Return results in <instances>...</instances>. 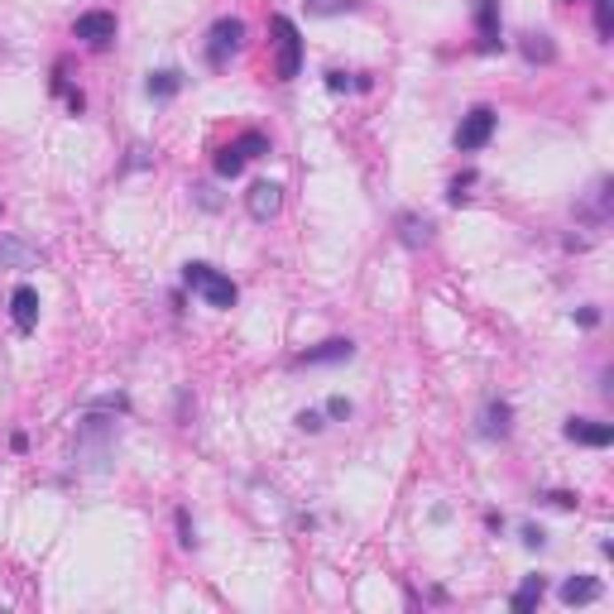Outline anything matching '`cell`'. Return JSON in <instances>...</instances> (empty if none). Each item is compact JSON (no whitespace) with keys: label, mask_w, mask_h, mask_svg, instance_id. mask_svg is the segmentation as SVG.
<instances>
[{"label":"cell","mask_w":614,"mask_h":614,"mask_svg":"<svg viewBox=\"0 0 614 614\" xmlns=\"http://www.w3.org/2000/svg\"><path fill=\"white\" fill-rule=\"evenodd\" d=\"M183 283H187V288H193L207 307H235V298H240V293H235V283L221 274V269H211V264H187V269H183Z\"/></svg>","instance_id":"cell-1"},{"label":"cell","mask_w":614,"mask_h":614,"mask_svg":"<svg viewBox=\"0 0 614 614\" xmlns=\"http://www.w3.org/2000/svg\"><path fill=\"white\" fill-rule=\"evenodd\" d=\"M111 442H115V422L111 418H87L77 432V456L87 460V470H106L111 460Z\"/></svg>","instance_id":"cell-2"},{"label":"cell","mask_w":614,"mask_h":614,"mask_svg":"<svg viewBox=\"0 0 614 614\" xmlns=\"http://www.w3.org/2000/svg\"><path fill=\"white\" fill-rule=\"evenodd\" d=\"M269 29H274V39H279L274 77H279V82H293V77L303 73V39H298V25H293L288 15H274V20H269Z\"/></svg>","instance_id":"cell-3"},{"label":"cell","mask_w":614,"mask_h":614,"mask_svg":"<svg viewBox=\"0 0 614 614\" xmlns=\"http://www.w3.org/2000/svg\"><path fill=\"white\" fill-rule=\"evenodd\" d=\"M494 125H500V115H494L490 106H476V111L460 115V125H456V149H460V154L485 149V145H490V135H494Z\"/></svg>","instance_id":"cell-4"},{"label":"cell","mask_w":614,"mask_h":614,"mask_svg":"<svg viewBox=\"0 0 614 614\" xmlns=\"http://www.w3.org/2000/svg\"><path fill=\"white\" fill-rule=\"evenodd\" d=\"M240 49H245V25L240 20H216V25H211V39H207V63L226 67V58H235Z\"/></svg>","instance_id":"cell-5"},{"label":"cell","mask_w":614,"mask_h":614,"mask_svg":"<svg viewBox=\"0 0 614 614\" xmlns=\"http://www.w3.org/2000/svg\"><path fill=\"white\" fill-rule=\"evenodd\" d=\"M73 34L87 43V49H106V43H115V15L111 10H82Z\"/></svg>","instance_id":"cell-6"},{"label":"cell","mask_w":614,"mask_h":614,"mask_svg":"<svg viewBox=\"0 0 614 614\" xmlns=\"http://www.w3.org/2000/svg\"><path fill=\"white\" fill-rule=\"evenodd\" d=\"M10 317H15V332H34L39 327V293L29 288V283H20L15 293H10Z\"/></svg>","instance_id":"cell-7"},{"label":"cell","mask_w":614,"mask_h":614,"mask_svg":"<svg viewBox=\"0 0 614 614\" xmlns=\"http://www.w3.org/2000/svg\"><path fill=\"white\" fill-rule=\"evenodd\" d=\"M562 432H566V442H576V446H610L614 442V428L610 422H595V418H571Z\"/></svg>","instance_id":"cell-8"},{"label":"cell","mask_w":614,"mask_h":614,"mask_svg":"<svg viewBox=\"0 0 614 614\" xmlns=\"http://www.w3.org/2000/svg\"><path fill=\"white\" fill-rule=\"evenodd\" d=\"M245 207H250V216H255V221L279 216V207H283V187H279V183H255L250 193H245Z\"/></svg>","instance_id":"cell-9"},{"label":"cell","mask_w":614,"mask_h":614,"mask_svg":"<svg viewBox=\"0 0 614 614\" xmlns=\"http://www.w3.org/2000/svg\"><path fill=\"white\" fill-rule=\"evenodd\" d=\"M476 29H480V53L500 49V0H480L476 5Z\"/></svg>","instance_id":"cell-10"},{"label":"cell","mask_w":614,"mask_h":614,"mask_svg":"<svg viewBox=\"0 0 614 614\" xmlns=\"http://www.w3.org/2000/svg\"><path fill=\"white\" fill-rule=\"evenodd\" d=\"M350 356H356V346H350L346 336H332V341H322V346L303 350L298 365H336V360H350Z\"/></svg>","instance_id":"cell-11"},{"label":"cell","mask_w":614,"mask_h":614,"mask_svg":"<svg viewBox=\"0 0 614 614\" xmlns=\"http://www.w3.org/2000/svg\"><path fill=\"white\" fill-rule=\"evenodd\" d=\"M394 226H398V240H404L408 250H422V245H432V221H428V216H413V211H404Z\"/></svg>","instance_id":"cell-12"},{"label":"cell","mask_w":614,"mask_h":614,"mask_svg":"<svg viewBox=\"0 0 614 614\" xmlns=\"http://www.w3.org/2000/svg\"><path fill=\"white\" fill-rule=\"evenodd\" d=\"M509 428H514V408L509 404H485V413H480V432L485 437H509Z\"/></svg>","instance_id":"cell-13"},{"label":"cell","mask_w":614,"mask_h":614,"mask_svg":"<svg viewBox=\"0 0 614 614\" xmlns=\"http://www.w3.org/2000/svg\"><path fill=\"white\" fill-rule=\"evenodd\" d=\"M562 600H566V605H590V600H600V581H595V576H566V581H562Z\"/></svg>","instance_id":"cell-14"},{"label":"cell","mask_w":614,"mask_h":614,"mask_svg":"<svg viewBox=\"0 0 614 614\" xmlns=\"http://www.w3.org/2000/svg\"><path fill=\"white\" fill-rule=\"evenodd\" d=\"M542 595H547V581H542V576H523L509 605H514L518 614H528V610H538V605H542Z\"/></svg>","instance_id":"cell-15"},{"label":"cell","mask_w":614,"mask_h":614,"mask_svg":"<svg viewBox=\"0 0 614 614\" xmlns=\"http://www.w3.org/2000/svg\"><path fill=\"white\" fill-rule=\"evenodd\" d=\"M183 91V73L178 67H163V73H149V97L154 101H169Z\"/></svg>","instance_id":"cell-16"},{"label":"cell","mask_w":614,"mask_h":614,"mask_svg":"<svg viewBox=\"0 0 614 614\" xmlns=\"http://www.w3.org/2000/svg\"><path fill=\"white\" fill-rule=\"evenodd\" d=\"M518 49H523L528 63H552V58H557V43H552L547 34H523V43H518Z\"/></svg>","instance_id":"cell-17"},{"label":"cell","mask_w":614,"mask_h":614,"mask_svg":"<svg viewBox=\"0 0 614 614\" xmlns=\"http://www.w3.org/2000/svg\"><path fill=\"white\" fill-rule=\"evenodd\" d=\"M0 264L34 269V264H39V250H29V245H20V240H5V245H0Z\"/></svg>","instance_id":"cell-18"},{"label":"cell","mask_w":614,"mask_h":614,"mask_svg":"<svg viewBox=\"0 0 614 614\" xmlns=\"http://www.w3.org/2000/svg\"><path fill=\"white\" fill-rule=\"evenodd\" d=\"M235 149H240V159H245V163H250V159H264V154H269V139L259 135V130H245V135L235 139Z\"/></svg>","instance_id":"cell-19"},{"label":"cell","mask_w":614,"mask_h":614,"mask_svg":"<svg viewBox=\"0 0 614 614\" xmlns=\"http://www.w3.org/2000/svg\"><path fill=\"white\" fill-rule=\"evenodd\" d=\"M586 216H590V221H605V216H610V183H605V178H600L595 187H590V202H586Z\"/></svg>","instance_id":"cell-20"},{"label":"cell","mask_w":614,"mask_h":614,"mask_svg":"<svg viewBox=\"0 0 614 614\" xmlns=\"http://www.w3.org/2000/svg\"><path fill=\"white\" fill-rule=\"evenodd\" d=\"M350 10H360V0H307V15H350Z\"/></svg>","instance_id":"cell-21"},{"label":"cell","mask_w":614,"mask_h":614,"mask_svg":"<svg viewBox=\"0 0 614 614\" xmlns=\"http://www.w3.org/2000/svg\"><path fill=\"white\" fill-rule=\"evenodd\" d=\"M240 169H245V159H240V149H235V145H226L216 154V173H221V178H240Z\"/></svg>","instance_id":"cell-22"},{"label":"cell","mask_w":614,"mask_h":614,"mask_svg":"<svg viewBox=\"0 0 614 614\" xmlns=\"http://www.w3.org/2000/svg\"><path fill=\"white\" fill-rule=\"evenodd\" d=\"M595 34L614 39V0H595Z\"/></svg>","instance_id":"cell-23"},{"label":"cell","mask_w":614,"mask_h":614,"mask_svg":"<svg viewBox=\"0 0 614 614\" xmlns=\"http://www.w3.org/2000/svg\"><path fill=\"white\" fill-rule=\"evenodd\" d=\"M327 87L332 91H350V87H370V77H350V73H327Z\"/></svg>","instance_id":"cell-24"},{"label":"cell","mask_w":614,"mask_h":614,"mask_svg":"<svg viewBox=\"0 0 614 614\" xmlns=\"http://www.w3.org/2000/svg\"><path fill=\"white\" fill-rule=\"evenodd\" d=\"M298 428H303V432H322V413H317V408H303V413H298Z\"/></svg>","instance_id":"cell-25"},{"label":"cell","mask_w":614,"mask_h":614,"mask_svg":"<svg viewBox=\"0 0 614 614\" xmlns=\"http://www.w3.org/2000/svg\"><path fill=\"white\" fill-rule=\"evenodd\" d=\"M178 533H183V538H178L183 547H193V542H197V538H193V518H187V509H178Z\"/></svg>","instance_id":"cell-26"},{"label":"cell","mask_w":614,"mask_h":614,"mask_svg":"<svg viewBox=\"0 0 614 614\" xmlns=\"http://www.w3.org/2000/svg\"><path fill=\"white\" fill-rule=\"evenodd\" d=\"M149 163V149L145 145H130V159H125V169H145Z\"/></svg>","instance_id":"cell-27"},{"label":"cell","mask_w":614,"mask_h":614,"mask_svg":"<svg viewBox=\"0 0 614 614\" xmlns=\"http://www.w3.org/2000/svg\"><path fill=\"white\" fill-rule=\"evenodd\" d=\"M476 183V173H460V178L452 183V202H466V187Z\"/></svg>","instance_id":"cell-28"},{"label":"cell","mask_w":614,"mask_h":614,"mask_svg":"<svg viewBox=\"0 0 614 614\" xmlns=\"http://www.w3.org/2000/svg\"><path fill=\"white\" fill-rule=\"evenodd\" d=\"M327 413H332V418H350V398H327Z\"/></svg>","instance_id":"cell-29"},{"label":"cell","mask_w":614,"mask_h":614,"mask_svg":"<svg viewBox=\"0 0 614 614\" xmlns=\"http://www.w3.org/2000/svg\"><path fill=\"white\" fill-rule=\"evenodd\" d=\"M547 504H557V509H576V494H566V490H552V494H547Z\"/></svg>","instance_id":"cell-30"},{"label":"cell","mask_w":614,"mask_h":614,"mask_svg":"<svg viewBox=\"0 0 614 614\" xmlns=\"http://www.w3.org/2000/svg\"><path fill=\"white\" fill-rule=\"evenodd\" d=\"M576 322H581V327H595L600 312H595V307H581V312H576Z\"/></svg>","instance_id":"cell-31"},{"label":"cell","mask_w":614,"mask_h":614,"mask_svg":"<svg viewBox=\"0 0 614 614\" xmlns=\"http://www.w3.org/2000/svg\"><path fill=\"white\" fill-rule=\"evenodd\" d=\"M523 542H528V547H542L547 538H542V528H523Z\"/></svg>","instance_id":"cell-32"}]
</instances>
